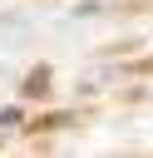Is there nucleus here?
<instances>
[{"label":"nucleus","mask_w":153,"mask_h":158,"mask_svg":"<svg viewBox=\"0 0 153 158\" xmlns=\"http://www.w3.org/2000/svg\"><path fill=\"white\" fill-rule=\"evenodd\" d=\"M99 15H104V5H99V0H79V5L69 10V20H99Z\"/></svg>","instance_id":"obj_1"},{"label":"nucleus","mask_w":153,"mask_h":158,"mask_svg":"<svg viewBox=\"0 0 153 158\" xmlns=\"http://www.w3.org/2000/svg\"><path fill=\"white\" fill-rule=\"evenodd\" d=\"M10 123H20V109H0V133H5Z\"/></svg>","instance_id":"obj_2"}]
</instances>
